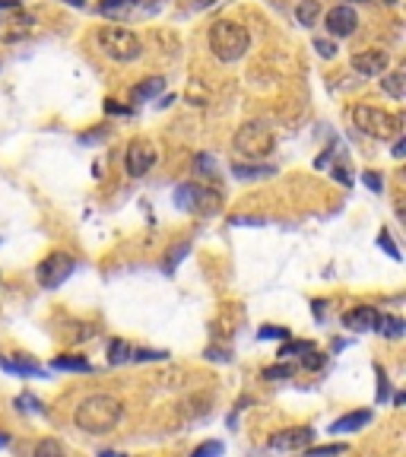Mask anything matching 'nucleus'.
<instances>
[{
	"label": "nucleus",
	"instance_id": "nucleus-24",
	"mask_svg": "<svg viewBox=\"0 0 406 457\" xmlns=\"http://www.w3.org/2000/svg\"><path fill=\"white\" fill-rule=\"evenodd\" d=\"M134 3V0H102L98 3V16H121V13H127V7Z\"/></svg>",
	"mask_w": 406,
	"mask_h": 457
},
{
	"label": "nucleus",
	"instance_id": "nucleus-36",
	"mask_svg": "<svg viewBox=\"0 0 406 457\" xmlns=\"http://www.w3.org/2000/svg\"><path fill=\"white\" fill-rule=\"evenodd\" d=\"M16 404L23 406V410H26V406H29V410H32V413H45V406L38 404V400H35V397H29V394H23V397L16 400Z\"/></svg>",
	"mask_w": 406,
	"mask_h": 457
},
{
	"label": "nucleus",
	"instance_id": "nucleus-15",
	"mask_svg": "<svg viewBox=\"0 0 406 457\" xmlns=\"http://www.w3.org/2000/svg\"><path fill=\"white\" fill-rule=\"evenodd\" d=\"M232 175L238 181H261L276 175V165H245V162H232Z\"/></svg>",
	"mask_w": 406,
	"mask_h": 457
},
{
	"label": "nucleus",
	"instance_id": "nucleus-45",
	"mask_svg": "<svg viewBox=\"0 0 406 457\" xmlns=\"http://www.w3.org/2000/svg\"><path fill=\"white\" fill-rule=\"evenodd\" d=\"M98 457H118V454H114V451H105V454H98Z\"/></svg>",
	"mask_w": 406,
	"mask_h": 457
},
{
	"label": "nucleus",
	"instance_id": "nucleus-38",
	"mask_svg": "<svg viewBox=\"0 0 406 457\" xmlns=\"http://www.w3.org/2000/svg\"><path fill=\"white\" fill-rule=\"evenodd\" d=\"M394 159H403L406 156V140L403 137H397V143H394V153H391Z\"/></svg>",
	"mask_w": 406,
	"mask_h": 457
},
{
	"label": "nucleus",
	"instance_id": "nucleus-43",
	"mask_svg": "<svg viewBox=\"0 0 406 457\" xmlns=\"http://www.w3.org/2000/svg\"><path fill=\"white\" fill-rule=\"evenodd\" d=\"M7 445H10V435H7V432H0V448H7Z\"/></svg>",
	"mask_w": 406,
	"mask_h": 457
},
{
	"label": "nucleus",
	"instance_id": "nucleus-31",
	"mask_svg": "<svg viewBox=\"0 0 406 457\" xmlns=\"http://www.w3.org/2000/svg\"><path fill=\"white\" fill-rule=\"evenodd\" d=\"M362 184H365L369 191H375V194H381L384 191V178L378 172H362Z\"/></svg>",
	"mask_w": 406,
	"mask_h": 457
},
{
	"label": "nucleus",
	"instance_id": "nucleus-10",
	"mask_svg": "<svg viewBox=\"0 0 406 457\" xmlns=\"http://www.w3.org/2000/svg\"><path fill=\"white\" fill-rule=\"evenodd\" d=\"M391 67V58L387 51H378V48H369V51L353 54V70L359 76H384Z\"/></svg>",
	"mask_w": 406,
	"mask_h": 457
},
{
	"label": "nucleus",
	"instance_id": "nucleus-16",
	"mask_svg": "<svg viewBox=\"0 0 406 457\" xmlns=\"http://www.w3.org/2000/svg\"><path fill=\"white\" fill-rule=\"evenodd\" d=\"M378 334H384L387 340H400L406 334V321L397 315H378V324H375Z\"/></svg>",
	"mask_w": 406,
	"mask_h": 457
},
{
	"label": "nucleus",
	"instance_id": "nucleus-25",
	"mask_svg": "<svg viewBox=\"0 0 406 457\" xmlns=\"http://www.w3.org/2000/svg\"><path fill=\"white\" fill-rule=\"evenodd\" d=\"M295 372H299V368L289 365V362H276V365L263 368V378H267V381H276V378H292Z\"/></svg>",
	"mask_w": 406,
	"mask_h": 457
},
{
	"label": "nucleus",
	"instance_id": "nucleus-3",
	"mask_svg": "<svg viewBox=\"0 0 406 457\" xmlns=\"http://www.w3.org/2000/svg\"><path fill=\"white\" fill-rule=\"evenodd\" d=\"M96 45L114 64H134L143 58V42L127 26H102L96 32Z\"/></svg>",
	"mask_w": 406,
	"mask_h": 457
},
{
	"label": "nucleus",
	"instance_id": "nucleus-33",
	"mask_svg": "<svg viewBox=\"0 0 406 457\" xmlns=\"http://www.w3.org/2000/svg\"><path fill=\"white\" fill-rule=\"evenodd\" d=\"M387 397H391V381L384 375V368H378V404H384Z\"/></svg>",
	"mask_w": 406,
	"mask_h": 457
},
{
	"label": "nucleus",
	"instance_id": "nucleus-40",
	"mask_svg": "<svg viewBox=\"0 0 406 457\" xmlns=\"http://www.w3.org/2000/svg\"><path fill=\"white\" fill-rule=\"evenodd\" d=\"M330 175L339 181V184H346V188H349V184H353V178H349V175L343 172V169H330Z\"/></svg>",
	"mask_w": 406,
	"mask_h": 457
},
{
	"label": "nucleus",
	"instance_id": "nucleus-42",
	"mask_svg": "<svg viewBox=\"0 0 406 457\" xmlns=\"http://www.w3.org/2000/svg\"><path fill=\"white\" fill-rule=\"evenodd\" d=\"M19 7V0H0V10H16Z\"/></svg>",
	"mask_w": 406,
	"mask_h": 457
},
{
	"label": "nucleus",
	"instance_id": "nucleus-32",
	"mask_svg": "<svg viewBox=\"0 0 406 457\" xmlns=\"http://www.w3.org/2000/svg\"><path fill=\"white\" fill-rule=\"evenodd\" d=\"M261 340H289V330L267 324V327H261Z\"/></svg>",
	"mask_w": 406,
	"mask_h": 457
},
{
	"label": "nucleus",
	"instance_id": "nucleus-8",
	"mask_svg": "<svg viewBox=\"0 0 406 457\" xmlns=\"http://www.w3.org/2000/svg\"><path fill=\"white\" fill-rule=\"evenodd\" d=\"M156 159H159V153L150 140H130L127 150H124V169H127L130 178H143L152 165H156Z\"/></svg>",
	"mask_w": 406,
	"mask_h": 457
},
{
	"label": "nucleus",
	"instance_id": "nucleus-7",
	"mask_svg": "<svg viewBox=\"0 0 406 457\" xmlns=\"http://www.w3.org/2000/svg\"><path fill=\"white\" fill-rule=\"evenodd\" d=\"M73 270H76V261L67 255V251H51L45 261L38 264L35 277H38V283L45 286V289H54V286H60L64 279H70Z\"/></svg>",
	"mask_w": 406,
	"mask_h": 457
},
{
	"label": "nucleus",
	"instance_id": "nucleus-2",
	"mask_svg": "<svg viewBox=\"0 0 406 457\" xmlns=\"http://www.w3.org/2000/svg\"><path fill=\"white\" fill-rule=\"evenodd\" d=\"M206 42H210V51L219 64H238L251 48L248 29L235 19H216L206 32Z\"/></svg>",
	"mask_w": 406,
	"mask_h": 457
},
{
	"label": "nucleus",
	"instance_id": "nucleus-29",
	"mask_svg": "<svg viewBox=\"0 0 406 457\" xmlns=\"http://www.w3.org/2000/svg\"><path fill=\"white\" fill-rule=\"evenodd\" d=\"M378 245H381L384 251L394 257V261H400V257H403V255H400V248L394 245V239H391V232H387V229H381V235H378Z\"/></svg>",
	"mask_w": 406,
	"mask_h": 457
},
{
	"label": "nucleus",
	"instance_id": "nucleus-17",
	"mask_svg": "<svg viewBox=\"0 0 406 457\" xmlns=\"http://www.w3.org/2000/svg\"><path fill=\"white\" fill-rule=\"evenodd\" d=\"M7 26H13V29L3 32V42H16V38H23V35H29V32H32V26H35V16H32V13H19L13 23H7Z\"/></svg>",
	"mask_w": 406,
	"mask_h": 457
},
{
	"label": "nucleus",
	"instance_id": "nucleus-20",
	"mask_svg": "<svg viewBox=\"0 0 406 457\" xmlns=\"http://www.w3.org/2000/svg\"><path fill=\"white\" fill-rule=\"evenodd\" d=\"M127 359H134V350H130L127 340H112L108 343V362L112 365H124Z\"/></svg>",
	"mask_w": 406,
	"mask_h": 457
},
{
	"label": "nucleus",
	"instance_id": "nucleus-9",
	"mask_svg": "<svg viewBox=\"0 0 406 457\" xmlns=\"http://www.w3.org/2000/svg\"><path fill=\"white\" fill-rule=\"evenodd\" d=\"M315 429L311 426H295V429H283L270 438V448L273 451H305L315 445Z\"/></svg>",
	"mask_w": 406,
	"mask_h": 457
},
{
	"label": "nucleus",
	"instance_id": "nucleus-28",
	"mask_svg": "<svg viewBox=\"0 0 406 457\" xmlns=\"http://www.w3.org/2000/svg\"><path fill=\"white\" fill-rule=\"evenodd\" d=\"M311 48H315L321 58H337V51H339L333 38H315V42H311Z\"/></svg>",
	"mask_w": 406,
	"mask_h": 457
},
{
	"label": "nucleus",
	"instance_id": "nucleus-19",
	"mask_svg": "<svg viewBox=\"0 0 406 457\" xmlns=\"http://www.w3.org/2000/svg\"><path fill=\"white\" fill-rule=\"evenodd\" d=\"M381 89L387 92L391 98H403V92H406V76L400 74V70H394V74H384V76H381Z\"/></svg>",
	"mask_w": 406,
	"mask_h": 457
},
{
	"label": "nucleus",
	"instance_id": "nucleus-13",
	"mask_svg": "<svg viewBox=\"0 0 406 457\" xmlns=\"http://www.w3.org/2000/svg\"><path fill=\"white\" fill-rule=\"evenodd\" d=\"M162 89H166V76H146L143 83H136L130 89V98L136 105H143V102H152L156 96H162Z\"/></svg>",
	"mask_w": 406,
	"mask_h": 457
},
{
	"label": "nucleus",
	"instance_id": "nucleus-6",
	"mask_svg": "<svg viewBox=\"0 0 406 457\" xmlns=\"http://www.w3.org/2000/svg\"><path fill=\"white\" fill-rule=\"evenodd\" d=\"M273 143H276V137L263 121H245L232 137L235 153H241L245 159H267L273 153Z\"/></svg>",
	"mask_w": 406,
	"mask_h": 457
},
{
	"label": "nucleus",
	"instance_id": "nucleus-26",
	"mask_svg": "<svg viewBox=\"0 0 406 457\" xmlns=\"http://www.w3.org/2000/svg\"><path fill=\"white\" fill-rule=\"evenodd\" d=\"M194 172H197V175H206V178H216V162H213L210 153H197Z\"/></svg>",
	"mask_w": 406,
	"mask_h": 457
},
{
	"label": "nucleus",
	"instance_id": "nucleus-34",
	"mask_svg": "<svg viewBox=\"0 0 406 457\" xmlns=\"http://www.w3.org/2000/svg\"><path fill=\"white\" fill-rule=\"evenodd\" d=\"M188 248H191V245H181V248H175L172 255H168V261H166V273H172V270H175V264H178L181 257L188 255Z\"/></svg>",
	"mask_w": 406,
	"mask_h": 457
},
{
	"label": "nucleus",
	"instance_id": "nucleus-11",
	"mask_svg": "<svg viewBox=\"0 0 406 457\" xmlns=\"http://www.w3.org/2000/svg\"><path fill=\"white\" fill-rule=\"evenodd\" d=\"M324 26L333 38H349L355 29H359V16H355L353 7H333L330 13L324 16Z\"/></svg>",
	"mask_w": 406,
	"mask_h": 457
},
{
	"label": "nucleus",
	"instance_id": "nucleus-37",
	"mask_svg": "<svg viewBox=\"0 0 406 457\" xmlns=\"http://www.w3.org/2000/svg\"><path fill=\"white\" fill-rule=\"evenodd\" d=\"M105 108H108V112H112V114H130V108H127V105H118L114 98H108V102H105Z\"/></svg>",
	"mask_w": 406,
	"mask_h": 457
},
{
	"label": "nucleus",
	"instance_id": "nucleus-41",
	"mask_svg": "<svg viewBox=\"0 0 406 457\" xmlns=\"http://www.w3.org/2000/svg\"><path fill=\"white\" fill-rule=\"evenodd\" d=\"M324 305H327V302H324V299H315V315H317V321H321V318H324Z\"/></svg>",
	"mask_w": 406,
	"mask_h": 457
},
{
	"label": "nucleus",
	"instance_id": "nucleus-35",
	"mask_svg": "<svg viewBox=\"0 0 406 457\" xmlns=\"http://www.w3.org/2000/svg\"><path fill=\"white\" fill-rule=\"evenodd\" d=\"M134 359H136V362H152V359H168V352H162V350H156V352H152V350H143V352H136Z\"/></svg>",
	"mask_w": 406,
	"mask_h": 457
},
{
	"label": "nucleus",
	"instance_id": "nucleus-18",
	"mask_svg": "<svg viewBox=\"0 0 406 457\" xmlns=\"http://www.w3.org/2000/svg\"><path fill=\"white\" fill-rule=\"evenodd\" d=\"M317 13H321V3H317V0H301L299 7H295V19H299V26H305V29H311V26L317 23Z\"/></svg>",
	"mask_w": 406,
	"mask_h": 457
},
{
	"label": "nucleus",
	"instance_id": "nucleus-4",
	"mask_svg": "<svg viewBox=\"0 0 406 457\" xmlns=\"http://www.w3.org/2000/svg\"><path fill=\"white\" fill-rule=\"evenodd\" d=\"M353 124L371 140H397L400 137V118L378 105H355Z\"/></svg>",
	"mask_w": 406,
	"mask_h": 457
},
{
	"label": "nucleus",
	"instance_id": "nucleus-30",
	"mask_svg": "<svg viewBox=\"0 0 406 457\" xmlns=\"http://www.w3.org/2000/svg\"><path fill=\"white\" fill-rule=\"evenodd\" d=\"M194 457H222V442H203L194 451Z\"/></svg>",
	"mask_w": 406,
	"mask_h": 457
},
{
	"label": "nucleus",
	"instance_id": "nucleus-5",
	"mask_svg": "<svg viewBox=\"0 0 406 457\" xmlns=\"http://www.w3.org/2000/svg\"><path fill=\"white\" fill-rule=\"evenodd\" d=\"M175 207L184 213H197V216H213L219 213V203H222V194L216 188H206V184H197V181H184L178 184L172 194Z\"/></svg>",
	"mask_w": 406,
	"mask_h": 457
},
{
	"label": "nucleus",
	"instance_id": "nucleus-44",
	"mask_svg": "<svg viewBox=\"0 0 406 457\" xmlns=\"http://www.w3.org/2000/svg\"><path fill=\"white\" fill-rule=\"evenodd\" d=\"M64 3H70V7H83L86 0H64Z\"/></svg>",
	"mask_w": 406,
	"mask_h": 457
},
{
	"label": "nucleus",
	"instance_id": "nucleus-12",
	"mask_svg": "<svg viewBox=\"0 0 406 457\" xmlns=\"http://www.w3.org/2000/svg\"><path fill=\"white\" fill-rule=\"evenodd\" d=\"M378 324V308L371 305H362V308H353L343 315V327L353 330V334H371Z\"/></svg>",
	"mask_w": 406,
	"mask_h": 457
},
{
	"label": "nucleus",
	"instance_id": "nucleus-14",
	"mask_svg": "<svg viewBox=\"0 0 406 457\" xmlns=\"http://www.w3.org/2000/svg\"><path fill=\"white\" fill-rule=\"evenodd\" d=\"M371 422V410H355V413H346V416H339L337 422L330 426L333 435H349V432H359Z\"/></svg>",
	"mask_w": 406,
	"mask_h": 457
},
{
	"label": "nucleus",
	"instance_id": "nucleus-23",
	"mask_svg": "<svg viewBox=\"0 0 406 457\" xmlns=\"http://www.w3.org/2000/svg\"><path fill=\"white\" fill-rule=\"evenodd\" d=\"M315 346L308 340H286V346H279V359H292V356H305L311 352Z\"/></svg>",
	"mask_w": 406,
	"mask_h": 457
},
{
	"label": "nucleus",
	"instance_id": "nucleus-1",
	"mask_svg": "<svg viewBox=\"0 0 406 457\" xmlns=\"http://www.w3.org/2000/svg\"><path fill=\"white\" fill-rule=\"evenodd\" d=\"M121 416H124V406H121L118 397H112V394H92V397H86L83 404L76 406L73 422L86 435H105L118 426Z\"/></svg>",
	"mask_w": 406,
	"mask_h": 457
},
{
	"label": "nucleus",
	"instance_id": "nucleus-21",
	"mask_svg": "<svg viewBox=\"0 0 406 457\" xmlns=\"http://www.w3.org/2000/svg\"><path fill=\"white\" fill-rule=\"evenodd\" d=\"M51 368H60V372H92V365L83 356H60V359L51 362Z\"/></svg>",
	"mask_w": 406,
	"mask_h": 457
},
{
	"label": "nucleus",
	"instance_id": "nucleus-22",
	"mask_svg": "<svg viewBox=\"0 0 406 457\" xmlns=\"http://www.w3.org/2000/svg\"><path fill=\"white\" fill-rule=\"evenodd\" d=\"M35 457H67V451H64V445L58 438H42L35 445Z\"/></svg>",
	"mask_w": 406,
	"mask_h": 457
},
{
	"label": "nucleus",
	"instance_id": "nucleus-39",
	"mask_svg": "<svg viewBox=\"0 0 406 457\" xmlns=\"http://www.w3.org/2000/svg\"><path fill=\"white\" fill-rule=\"evenodd\" d=\"M305 365H308V368H321V365H324V356H321V352L311 350V356L305 359Z\"/></svg>",
	"mask_w": 406,
	"mask_h": 457
},
{
	"label": "nucleus",
	"instance_id": "nucleus-27",
	"mask_svg": "<svg viewBox=\"0 0 406 457\" xmlns=\"http://www.w3.org/2000/svg\"><path fill=\"white\" fill-rule=\"evenodd\" d=\"M346 445L337 442V445H324V448H305V454L308 457H333V454H346Z\"/></svg>",
	"mask_w": 406,
	"mask_h": 457
}]
</instances>
